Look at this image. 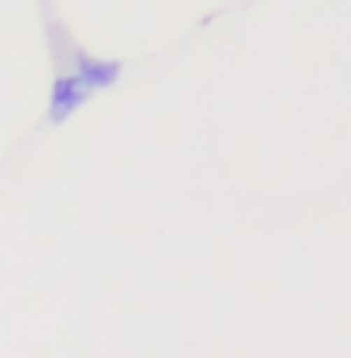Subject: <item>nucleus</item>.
<instances>
[{"label": "nucleus", "mask_w": 351, "mask_h": 358, "mask_svg": "<svg viewBox=\"0 0 351 358\" xmlns=\"http://www.w3.org/2000/svg\"><path fill=\"white\" fill-rule=\"evenodd\" d=\"M48 28V52H52V93H48V124H62L76 114L93 93L110 90L121 76L117 59H93L83 45L69 35L59 17L45 21Z\"/></svg>", "instance_id": "nucleus-1"}]
</instances>
